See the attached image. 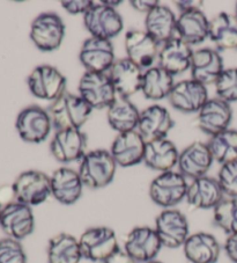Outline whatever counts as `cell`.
Masks as SVG:
<instances>
[{"label": "cell", "mask_w": 237, "mask_h": 263, "mask_svg": "<svg viewBox=\"0 0 237 263\" xmlns=\"http://www.w3.org/2000/svg\"><path fill=\"white\" fill-rule=\"evenodd\" d=\"M79 95L93 109H104L117 98L116 89L108 73L86 71L79 81Z\"/></svg>", "instance_id": "cell-9"}, {"label": "cell", "mask_w": 237, "mask_h": 263, "mask_svg": "<svg viewBox=\"0 0 237 263\" xmlns=\"http://www.w3.org/2000/svg\"><path fill=\"white\" fill-rule=\"evenodd\" d=\"M223 196L225 195L218 180L205 175L189 183L185 199L191 208L197 210H208L215 208L222 201Z\"/></svg>", "instance_id": "cell-26"}, {"label": "cell", "mask_w": 237, "mask_h": 263, "mask_svg": "<svg viewBox=\"0 0 237 263\" xmlns=\"http://www.w3.org/2000/svg\"><path fill=\"white\" fill-rule=\"evenodd\" d=\"M0 263H28L26 251L19 240L8 237L0 240Z\"/></svg>", "instance_id": "cell-38"}, {"label": "cell", "mask_w": 237, "mask_h": 263, "mask_svg": "<svg viewBox=\"0 0 237 263\" xmlns=\"http://www.w3.org/2000/svg\"><path fill=\"white\" fill-rule=\"evenodd\" d=\"M2 210H3V206L0 205V215H2Z\"/></svg>", "instance_id": "cell-48"}, {"label": "cell", "mask_w": 237, "mask_h": 263, "mask_svg": "<svg viewBox=\"0 0 237 263\" xmlns=\"http://www.w3.org/2000/svg\"><path fill=\"white\" fill-rule=\"evenodd\" d=\"M103 263H138L135 260H133L129 254L123 249H118L116 253H113L112 255L104 261Z\"/></svg>", "instance_id": "cell-44"}, {"label": "cell", "mask_w": 237, "mask_h": 263, "mask_svg": "<svg viewBox=\"0 0 237 263\" xmlns=\"http://www.w3.org/2000/svg\"><path fill=\"white\" fill-rule=\"evenodd\" d=\"M79 239L68 233H59L49 240L48 263H80L83 260Z\"/></svg>", "instance_id": "cell-34"}, {"label": "cell", "mask_w": 237, "mask_h": 263, "mask_svg": "<svg viewBox=\"0 0 237 263\" xmlns=\"http://www.w3.org/2000/svg\"><path fill=\"white\" fill-rule=\"evenodd\" d=\"M214 86L219 99L229 104L237 102V67L223 70Z\"/></svg>", "instance_id": "cell-37"}, {"label": "cell", "mask_w": 237, "mask_h": 263, "mask_svg": "<svg viewBox=\"0 0 237 263\" xmlns=\"http://www.w3.org/2000/svg\"><path fill=\"white\" fill-rule=\"evenodd\" d=\"M175 77L160 66H152L143 76L141 92L144 97L152 101L168 99L175 86Z\"/></svg>", "instance_id": "cell-33"}, {"label": "cell", "mask_w": 237, "mask_h": 263, "mask_svg": "<svg viewBox=\"0 0 237 263\" xmlns=\"http://www.w3.org/2000/svg\"><path fill=\"white\" fill-rule=\"evenodd\" d=\"M168 99L176 110L191 114L198 112L209 98L206 86L193 79H186L175 84Z\"/></svg>", "instance_id": "cell-18"}, {"label": "cell", "mask_w": 237, "mask_h": 263, "mask_svg": "<svg viewBox=\"0 0 237 263\" xmlns=\"http://www.w3.org/2000/svg\"><path fill=\"white\" fill-rule=\"evenodd\" d=\"M51 196L64 205H72L83 196L84 183L79 173L68 167H59L50 176Z\"/></svg>", "instance_id": "cell-20"}, {"label": "cell", "mask_w": 237, "mask_h": 263, "mask_svg": "<svg viewBox=\"0 0 237 263\" xmlns=\"http://www.w3.org/2000/svg\"><path fill=\"white\" fill-rule=\"evenodd\" d=\"M189 183L180 172L168 171L160 173L149 185V197L163 209H174L186 198Z\"/></svg>", "instance_id": "cell-3"}, {"label": "cell", "mask_w": 237, "mask_h": 263, "mask_svg": "<svg viewBox=\"0 0 237 263\" xmlns=\"http://www.w3.org/2000/svg\"><path fill=\"white\" fill-rule=\"evenodd\" d=\"M161 240L155 229L138 226L130 231L124 242V251L138 263L156 260L162 248Z\"/></svg>", "instance_id": "cell-12"}, {"label": "cell", "mask_w": 237, "mask_h": 263, "mask_svg": "<svg viewBox=\"0 0 237 263\" xmlns=\"http://www.w3.org/2000/svg\"><path fill=\"white\" fill-rule=\"evenodd\" d=\"M108 123L118 134L136 130L140 117V111L130 99L117 95L107 109Z\"/></svg>", "instance_id": "cell-32"}, {"label": "cell", "mask_w": 237, "mask_h": 263, "mask_svg": "<svg viewBox=\"0 0 237 263\" xmlns=\"http://www.w3.org/2000/svg\"><path fill=\"white\" fill-rule=\"evenodd\" d=\"M175 5L179 7L181 13H189L200 11V8L204 5V2H200V0H180V2H175Z\"/></svg>", "instance_id": "cell-43"}, {"label": "cell", "mask_w": 237, "mask_h": 263, "mask_svg": "<svg viewBox=\"0 0 237 263\" xmlns=\"http://www.w3.org/2000/svg\"><path fill=\"white\" fill-rule=\"evenodd\" d=\"M183 251L191 263H216L221 246L213 234L197 232L189 235L183 245Z\"/></svg>", "instance_id": "cell-28"}, {"label": "cell", "mask_w": 237, "mask_h": 263, "mask_svg": "<svg viewBox=\"0 0 237 263\" xmlns=\"http://www.w3.org/2000/svg\"><path fill=\"white\" fill-rule=\"evenodd\" d=\"M174 120L167 108L160 104H152L140 111L136 130L146 142L167 138V135L174 126Z\"/></svg>", "instance_id": "cell-21"}, {"label": "cell", "mask_w": 237, "mask_h": 263, "mask_svg": "<svg viewBox=\"0 0 237 263\" xmlns=\"http://www.w3.org/2000/svg\"><path fill=\"white\" fill-rule=\"evenodd\" d=\"M180 152L175 144L167 138L146 142L144 162L150 170L165 173L172 171L179 162Z\"/></svg>", "instance_id": "cell-27"}, {"label": "cell", "mask_w": 237, "mask_h": 263, "mask_svg": "<svg viewBox=\"0 0 237 263\" xmlns=\"http://www.w3.org/2000/svg\"><path fill=\"white\" fill-rule=\"evenodd\" d=\"M213 223L228 235L237 234V198H223L213 209Z\"/></svg>", "instance_id": "cell-36"}, {"label": "cell", "mask_w": 237, "mask_h": 263, "mask_svg": "<svg viewBox=\"0 0 237 263\" xmlns=\"http://www.w3.org/2000/svg\"><path fill=\"white\" fill-rule=\"evenodd\" d=\"M208 30L209 20L202 10L181 13L177 17L176 36L190 47L205 42L208 37Z\"/></svg>", "instance_id": "cell-30"}, {"label": "cell", "mask_w": 237, "mask_h": 263, "mask_svg": "<svg viewBox=\"0 0 237 263\" xmlns=\"http://www.w3.org/2000/svg\"><path fill=\"white\" fill-rule=\"evenodd\" d=\"M235 16L237 17V3H236V7H235Z\"/></svg>", "instance_id": "cell-47"}, {"label": "cell", "mask_w": 237, "mask_h": 263, "mask_svg": "<svg viewBox=\"0 0 237 263\" xmlns=\"http://www.w3.org/2000/svg\"><path fill=\"white\" fill-rule=\"evenodd\" d=\"M0 228L8 238L21 241L34 232V212L30 206L20 202L7 204L0 215Z\"/></svg>", "instance_id": "cell-13"}, {"label": "cell", "mask_w": 237, "mask_h": 263, "mask_svg": "<svg viewBox=\"0 0 237 263\" xmlns=\"http://www.w3.org/2000/svg\"><path fill=\"white\" fill-rule=\"evenodd\" d=\"M177 17L175 13L166 5H159L153 8L145 17L146 31L159 44H165L176 37Z\"/></svg>", "instance_id": "cell-29"}, {"label": "cell", "mask_w": 237, "mask_h": 263, "mask_svg": "<svg viewBox=\"0 0 237 263\" xmlns=\"http://www.w3.org/2000/svg\"><path fill=\"white\" fill-rule=\"evenodd\" d=\"M93 108L80 95L72 94L67 90L52 101L48 108L56 131L66 129L81 130L89 120Z\"/></svg>", "instance_id": "cell-1"}, {"label": "cell", "mask_w": 237, "mask_h": 263, "mask_svg": "<svg viewBox=\"0 0 237 263\" xmlns=\"http://www.w3.org/2000/svg\"><path fill=\"white\" fill-rule=\"evenodd\" d=\"M13 202H15V194L13 185H10V187L5 185V187L0 188V205L4 208Z\"/></svg>", "instance_id": "cell-45"}, {"label": "cell", "mask_w": 237, "mask_h": 263, "mask_svg": "<svg viewBox=\"0 0 237 263\" xmlns=\"http://www.w3.org/2000/svg\"><path fill=\"white\" fill-rule=\"evenodd\" d=\"M208 37L215 47L226 50L237 49V17L227 12H221L209 20Z\"/></svg>", "instance_id": "cell-31"}, {"label": "cell", "mask_w": 237, "mask_h": 263, "mask_svg": "<svg viewBox=\"0 0 237 263\" xmlns=\"http://www.w3.org/2000/svg\"><path fill=\"white\" fill-rule=\"evenodd\" d=\"M124 45L127 58L141 70L150 69L160 52V44L146 30L133 29L127 31Z\"/></svg>", "instance_id": "cell-16"}, {"label": "cell", "mask_w": 237, "mask_h": 263, "mask_svg": "<svg viewBox=\"0 0 237 263\" xmlns=\"http://www.w3.org/2000/svg\"><path fill=\"white\" fill-rule=\"evenodd\" d=\"M223 70V58L215 50L204 48L193 52L190 67L193 80L204 86L215 85Z\"/></svg>", "instance_id": "cell-25"}, {"label": "cell", "mask_w": 237, "mask_h": 263, "mask_svg": "<svg viewBox=\"0 0 237 263\" xmlns=\"http://www.w3.org/2000/svg\"><path fill=\"white\" fill-rule=\"evenodd\" d=\"M225 252L231 262L237 263V234L228 235L225 242Z\"/></svg>", "instance_id": "cell-42"}, {"label": "cell", "mask_w": 237, "mask_h": 263, "mask_svg": "<svg viewBox=\"0 0 237 263\" xmlns=\"http://www.w3.org/2000/svg\"><path fill=\"white\" fill-rule=\"evenodd\" d=\"M154 229L162 246L170 249L183 247L190 235L188 219L176 209H165L155 219Z\"/></svg>", "instance_id": "cell-11"}, {"label": "cell", "mask_w": 237, "mask_h": 263, "mask_svg": "<svg viewBox=\"0 0 237 263\" xmlns=\"http://www.w3.org/2000/svg\"><path fill=\"white\" fill-rule=\"evenodd\" d=\"M209 148L214 161L225 165L237 160V130L227 129L216 134L208 140Z\"/></svg>", "instance_id": "cell-35"}, {"label": "cell", "mask_w": 237, "mask_h": 263, "mask_svg": "<svg viewBox=\"0 0 237 263\" xmlns=\"http://www.w3.org/2000/svg\"><path fill=\"white\" fill-rule=\"evenodd\" d=\"M81 253L86 260L103 263L120 249L116 232L108 226H95L80 235Z\"/></svg>", "instance_id": "cell-4"}, {"label": "cell", "mask_w": 237, "mask_h": 263, "mask_svg": "<svg viewBox=\"0 0 237 263\" xmlns=\"http://www.w3.org/2000/svg\"><path fill=\"white\" fill-rule=\"evenodd\" d=\"M87 148V136L79 129L58 130L50 143V151L54 159L68 164L81 160Z\"/></svg>", "instance_id": "cell-15"}, {"label": "cell", "mask_w": 237, "mask_h": 263, "mask_svg": "<svg viewBox=\"0 0 237 263\" xmlns=\"http://www.w3.org/2000/svg\"><path fill=\"white\" fill-rule=\"evenodd\" d=\"M147 263H163V262L157 261V260H154V261H150V262H147Z\"/></svg>", "instance_id": "cell-46"}, {"label": "cell", "mask_w": 237, "mask_h": 263, "mask_svg": "<svg viewBox=\"0 0 237 263\" xmlns=\"http://www.w3.org/2000/svg\"><path fill=\"white\" fill-rule=\"evenodd\" d=\"M193 52L189 44L176 36L162 44L157 57L159 66L171 76H180L190 70Z\"/></svg>", "instance_id": "cell-23"}, {"label": "cell", "mask_w": 237, "mask_h": 263, "mask_svg": "<svg viewBox=\"0 0 237 263\" xmlns=\"http://www.w3.org/2000/svg\"><path fill=\"white\" fill-rule=\"evenodd\" d=\"M117 164L110 151L93 149L87 152L80 160L79 173L85 187L101 189L112 182L115 178Z\"/></svg>", "instance_id": "cell-2"}, {"label": "cell", "mask_w": 237, "mask_h": 263, "mask_svg": "<svg viewBox=\"0 0 237 263\" xmlns=\"http://www.w3.org/2000/svg\"><path fill=\"white\" fill-rule=\"evenodd\" d=\"M61 5L68 14L84 16L92 8L94 2L92 0H64Z\"/></svg>", "instance_id": "cell-40"}, {"label": "cell", "mask_w": 237, "mask_h": 263, "mask_svg": "<svg viewBox=\"0 0 237 263\" xmlns=\"http://www.w3.org/2000/svg\"><path fill=\"white\" fill-rule=\"evenodd\" d=\"M146 140L138 130L118 134L113 139L110 153L117 166L132 167L144 161Z\"/></svg>", "instance_id": "cell-19"}, {"label": "cell", "mask_w": 237, "mask_h": 263, "mask_svg": "<svg viewBox=\"0 0 237 263\" xmlns=\"http://www.w3.org/2000/svg\"><path fill=\"white\" fill-rule=\"evenodd\" d=\"M15 201L30 208L37 206L51 196L50 176L41 171H26L13 182Z\"/></svg>", "instance_id": "cell-6"}, {"label": "cell", "mask_w": 237, "mask_h": 263, "mask_svg": "<svg viewBox=\"0 0 237 263\" xmlns=\"http://www.w3.org/2000/svg\"><path fill=\"white\" fill-rule=\"evenodd\" d=\"M117 95L130 99L141 90L144 72L129 58L117 60L108 72Z\"/></svg>", "instance_id": "cell-22"}, {"label": "cell", "mask_w": 237, "mask_h": 263, "mask_svg": "<svg viewBox=\"0 0 237 263\" xmlns=\"http://www.w3.org/2000/svg\"><path fill=\"white\" fill-rule=\"evenodd\" d=\"M130 4L135 11L148 14V13L152 11L153 8L156 7L160 3H159L157 0H132Z\"/></svg>", "instance_id": "cell-41"}, {"label": "cell", "mask_w": 237, "mask_h": 263, "mask_svg": "<svg viewBox=\"0 0 237 263\" xmlns=\"http://www.w3.org/2000/svg\"><path fill=\"white\" fill-rule=\"evenodd\" d=\"M216 180L223 195L228 198H237V160L221 165Z\"/></svg>", "instance_id": "cell-39"}, {"label": "cell", "mask_w": 237, "mask_h": 263, "mask_svg": "<svg viewBox=\"0 0 237 263\" xmlns=\"http://www.w3.org/2000/svg\"><path fill=\"white\" fill-rule=\"evenodd\" d=\"M231 119L232 110L229 103L219 98L208 99L197 112V126L212 137L229 129Z\"/></svg>", "instance_id": "cell-17"}, {"label": "cell", "mask_w": 237, "mask_h": 263, "mask_svg": "<svg viewBox=\"0 0 237 263\" xmlns=\"http://www.w3.org/2000/svg\"><path fill=\"white\" fill-rule=\"evenodd\" d=\"M27 85L35 98L51 102L66 92L65 76L51 65L35 67L27 78Z\"/></svg>", "instance_id": "cell-10"}, {"label": "cell", "mask_w": 237, "mask_h": 263, "mask_svg": "<svg viewBox=\"0 0 237 263\" xmlns=\"http://www.w3.org/2000/svg\"><path fill=\"white\" fill-rule=\"evenodd\" d=\"M65 24L56 13H41L31 22L30 40L43 52H52L61 47L65 37Z\"/></svg>", "instance_id": "cell-5"}, {"label": "cell", "mask_w": 237, "mask_h": 263, "mask_svg": "<svg viewBox=\"0 0 237 263\" xmlns=\"http://www.w3.org/2000/svg\"><path fill=\"white\" fill-rule=\"evenodd\" d=\"M213 162L207 144L194 142L180 153L177 166L182 175L194 180L206 175Z\"/></svg>", "instance_id": "cell-24"}, {"label": "cell", "mask_w": 237, "mask_h": 263, "mask_svg": "<svg viewBox=\"0 0 237 263\" xmlns=\"http://www.w3.org/2000/svg\"><path fill=\"white\" fill-rule=\"evenodd\" d=\"M84 25L93 37L110 40L124 29V21L116 8L100 2L84 15Z\"/></svg>", "instance_id": "cell-7"}, {"label": "cell", "mask_w": 237, "mask_h": 263, "mask_svg": "<svg viewBox=\"0 0 237 263\" xmlns=\"http://www.w3.org/2000/svg\"><path fill=\"white\" fill-rule=\"evenodd\" d=\"M79 61L88 72L108 73L116 62L111 41L90 36L83 43Z\"/></svg>", "instance_id": "cell-14"}, {"label": "cell", "mask_w": 237, "mask_h": 263, "mask_svg": "<svg viewBox=\"0 0 237 263\" xmlns=\"http://www.w3.org/2000/svg\"><path fill=\"white\" fill-rule=\"evenodd\" d=\"M15 128L24 142L40 144L49 137L53 125L48 110L34 104L19 112Z\"/></svg>", "instance_id": "cell-8"}]
</instances>
